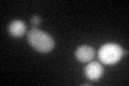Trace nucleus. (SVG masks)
<instances>
[{"mask_svg":"<svg viewBox=\"0 0 129 86\" xmlns=\"http://www.w3.org/2000/svg\"><path fill=\"white\" fill-rule=\"evenodd\" d=\"M27 40L35 50L40 53H48L55 46L54 39L47 34L38 28H32L27 32Z\"/></svg>","mask_w":129,"mask_h":86,"instance_id":"nucleus-1","label":"nucleus"},{"mask_svg":"<svg viewBox=\"0 0 129 86\" xmlns=\"http://www.w3.org/2000/svg\"><path fill=\"white\" fill-rule=\"evenodd\" d=\"M98 56L103 64L114 65L122 59L124 56V50L116 43H107L100 47Z\"/></svg>","mask_w":129,"mask_h":86,"instance_id":"nucleus-2","label":"nucleus"},{"mask_svg":"<svg viewBox=\"0 0 129 86\" xmlns=\"http://www.w3.org/2000/svg\"><path fill=\"white\" fill-rule=\"evenodd\" d=\"M85 74L89 80L97 81L103 74V67L98 61H90L85 68Z\"/></svg>","mask_w":129,"mask_h":86,"instance_id":"nucleus-3","label":"nucleus"},{"mask_svg":"<svg viewBox=\"0 0 129 86\" xmlns=\"http://www.w3.org/2000/svg\"><path fill=\"white\" fill-rule=\"evenodd\" d=\"M75 57L81 63H87L95 57V50L89 45H82L75 51Z\"/></svg>","mask_w":129,"mask_h":86,"instance_id":"nucleus-4","label":"nucleus"},{"mask_svg":"<svg viewBox=\"0 0 129 86\" xmlns=\"http://www.w3.org/2000/svg\"><path fill=\"white\" fill-rule=\"evenodd\" d=\"M26 32V24L21 19H16L10 23L9 25V34L12 37L19 38Z\"/></svg>","mask_w":129,"mask_h":86,"instance_id":"nucleus-5","label":"nucleus"},{"mask_svg":"<svg viewBox=\"0 0 129 86\" xmlns=\"http://www.w3.org/2000/svg\"><path fill=\"white\" fill-rule=\"evenodd\" d=\"M40 23H41V17H40V16L34 15V16L31 17V24H32L34 26H38Z\"/></svg>","mask_w":129,"mask_h":86,"instance_id":"nucleus-6","label":"nucleus"}]
</instances>
